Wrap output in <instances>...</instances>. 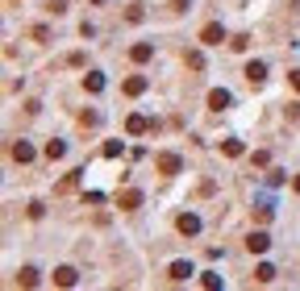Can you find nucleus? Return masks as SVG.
I'll return each instance as SVG.
<instances>
[{
	"label": "nucleus",
	"mask_w": 300,
	"mask_h": 291,
	"mask_svg": "<svg viewBox=\"0 0 300 291\" xmlns=\"http://www.w3.org/2000/svg\"><path fill=\"white\" fill-rule=\"evenodd\" d=\"M200 283H204V287H221V275H213V271H208V275H200Z\"/></svg>",
	"instance_id": "nucleus-21"
},
{
	"label": "nucleus",
	"mask_w": 300,
	"mask_h": 291,
	"mask_svg": "<svg viewBox=\"0 0 300 291\" xmlns=\"http://www.w3.org/2000/svg\"><path fill=\"white\" fill-rule=\"evenodd\" d=\"M159 171H163V175H179V171H184L179 154H159Z\"/></svg>",
	"instance_id": "nucleus-4"
},
{
	"label": "nucleus",
	"mask_w": 300,
	"mask_h": 291,
	"mask_svg": "<svg viewBox=\"0 0 300 291\" xmlns=\"http://www.w3.org/2000/svg\"><path fill=\"white\" fill-rule=\"evenodd\" d=\"M221 150H225V154H229V158H238V154H242V142H233V138H229V142H225V146H221Z\"/></svg>",
	"instance_id": "nucleus-19"
},
{
	"label": "nucleus",
	"mask_w": 300,
	"mask_h": 291,
	"mask_svg": "<svg viewBox=\"0 0 300 291\" xmlns=\"http://www.w3.org/2000/svg\"><path fill=\"white\" fill-rule=\"evenodd\" d=\"M13 158L17 163H34V146L29 142H13Z\"/></svg>",
	"instance_id": "nucleus-9"
},
{
	"label": "nucleus",
	"mask_w": 300,
	"mask_h": 291,
	"mask_svg": "<svg viewBox=\"0 0 300 291\" xmlns=\"http://www.w3.org/2000/svg\"><path fill=\"white\" fill-rule=\"evenodd\" d=\"M267 245H271V237H267V233H263V229H259V233H250V237H246V250H250V254H267Z\"/></svg>",
	"instance_id": "nucleus-5"
},
{
	"label": "nucleus",
	"mask_w": 300,
	"mask_h": 291,
	"mask_svg": "<svg viewBox=\"0 0 300 291\" xmlns=\"http://www.w3.org/2000/svg\"><path fill=\"white\" fill-rule=\"evenodd\" d=\"M83 87H88V92L96 96V92L104 87V75H100V71H92V75H83Z\"/></svg>",
	"instance_id": "nucleus-15"
},
{
	"label": "nucleus",
	"mask_w": 300,
	"mask_h": 291,
	"mask_svg": "<svg viewBox=\"0 0 300 291\" xmlns=\"http://www.w3.org/2000/svg\"><path fill=\"white\" fill-rule=\"evenodd\" d=\"M254 279H259V283H271V279H275V266H271V262H263V266L254 271Z\"/></svg>",
	"instance_id": "nucleus-16"
},
{
	"label": "nucleus",
	"mask_w": 300,
	"mask_h": 291,
	"mask_svg": "<svg viewBox=\"0 0 300 291\" xmlns=\"http://www.w3.org/2000/svg\"><path fill=\"white\" fill-rule=\"evenodd\" d=\"M17 283H21V287H38V271H34V266H21V271H17Z\"/></svg>",
	"instance_id": "nucleus-13"
},
{
	"label": "nucleus",
	"mask_w": 300,
	"mask_h": 291,
	"mask_svg": "<svg viewBox=\"0 0 300 291\" xmlns=\"http://www.w3.org/2000/svg\"><path fill=\"white\" fill-rule=\"evenodd\" d=\"M200 42H204V46H221V42H225V29H221L217 21L204 25V29H200Z\"/></svg>",
	"instance_id": "nucleus-2"
},
{
	"label": "nucleus",
	"mask_w": 300,
	"mask_h": 291,
	"mask_svg": "<svg viewBox=\"0 0 300 291\" xmlns=\"http://www.w3.org/2000/svg\"><path fill=\"white\" fill-rule=\"evenodd\" d=\"M292 87H296V92H300V71H292Z\"/></svg>",
	"instance_id": "nucleus-23"
},
{
	"label": "nucleus",
	"mask_w": 300,
	"mask_h": 291,
	"mask_svg": "<svg viewBox=\"0 0 300 291\" xmlns=\"http://www.w3.org/2000/svg\"><path fill=\"white\" fill-rule=\"evenodd\" d=\"M288 121H300V104H288Z\"/></svg>",
	"instance_id": "nucleus-22"
},
{
	"label": "nucleus",
	"mask_w": 300,
	"mask_h": 291,
	"mask_svg": "<svg viewBox=\"0 0 300 291\" xmlns=\"http://www.w3.org/2000/svg\"><path fill=\"white\" fill-rule=\"evenodd\" d=\"M175 229L184 233V237H196V233H200V216H196V212H184V216L175 220Z\"/></svg>",
	"instance_id": "nucleus-1"
},
{
	"label": "nucleus",
	"mask_w": 300,
	"mask_h": 291,
	"mask_svg": "<svg viewBox=\"0 0 300 291\" xmlns=\"http://www.w3.org/2000/svg\"><path fill=\"white\" fill-rule=\"evenodd\" d=\"M229 100H233V96H229L225 87H213V92H208V108H229Z\"/></svg>",
	"instance_id": "nucleus-7"
},
{
	"label": "nucleus",
	"mask_w": 300,
	"mask_h": 291,
	"mask_svg": "<svg viewBox=\"0 0 300 291\" xmlns=\"http://www.w3.org/2000/svg\"><path fill=\"white\" fill-rule=\"evenodd\" d=\"M188 67H196V71L204 67V54H200V50H192V54H188Z\"/></svg>",
	"instance_id": "nucleus-20"
},
{
	"label": "nucleus",
	"mask_w": 300,
	"mask_h": 291,
	"mask_svg": "<svg viewBox=\"0 0 300 291\" xmlns=\"http://www.w3.org/2000/svg\"><path fill=\"white\" fill-rule=\"evenodd\" d=\"M175 283H184V279H192V262H171V271H167Z\"/></svg>",
	"instance_id": "nucleus-11"
},
{
	"label": "nucleus",
	"mask_w": 300,
	"mask_h": 291,
	"mask_svg": "<svg viewBox=\"0 0 300 291\" xmlns=\"http://www.w3.org/2000/svg\"><path fill=\"white\" fill-rule=\"evenodd\" d=\"M75 279H79L75 266H58V271H54V283H58V287H75Z\"/></svg>",
	"instance_id": "nucleus-6"
},
{
	"label": "nucleus",
	"mask_w": 300,
	"mask_h": 291,
	"mask_svg": "<svg viewBox=\"0 0 300 291\" xmlns=\"http://www.w3.org/2000/svg\"><path fill=\"white\" fill-rule=\"evenodd\" d=\"M63 154H67L63 142H46V158H63Z\"/></svg>",
	"instance_id": "nucleus-17"
},
{
	"label": "nucleus",
	"mask_w": 300,
	"mask_h": 291,
	"mask_svg": "<svg viewBox=\"0 0 300 291\" xmlns=\"http://www.w3.org/2000/svg\"><path fill=\"white\" fill-rule=\"evenodd\" d=\"M246 79H250V83L267 79V62H250V67H246Z\"/></svg>",
	"instance_id": "nucleus-14"
},
{
	"label": "nucleus",
	"mask_w": 300,
	"mask_h": 291,
	"mask_svg": "<svg viewBox=\"0 0 300 291\" xmlns=\"http://www.w3.org/2000/svg\"><path fill=\"white\" fill-rule=\"evenodd\" d=\"M146 87H150V79H146V75H130V79L121 83V92H125V96H142Z\"/></svg>",
	"instance_id": "nucleus-3"
},
{
	"label": "nucleus",
	"mask_w": 300,
	"mask_h": 291,
	"mask_svg": "<svg viewBox=\"0 0 300 291\" xmlns=\"http://www.w3.org/2000/svg\"><path fill=\"white\" fill-rule=\"evenodd\" d=\"M130 58H134V62H150V58H155V46H150V42H138V46L130 50Z\"/></svg>",
	"instance_id": "nucleus-8"
},
{
	"label": "nucleus",
	"mask_w": 300,
	"mask_h": 291,
	"mask_svg": "<svg viewBox=\"0 0 300 291\" xmlns=\"http://www.w3.org/2000/svg\"><path fill=\"white\" fill-rule=\"evenodd\" d=\"M292 187H296V196H300V175H296V179H292Z\"/></svg>",
	"instance_id": "nucleus-24"
},
{
	"label": "nucleus",
	"mask_w": 300,
	"mask_h": 291,
	"mask_svg": "<svg viewBox=\"0 0 300 291\" xmlns=\"http://www.w3.org/2000/svg\"><path fill=\"white\" fill-rule=\"evenodd\" d=\"M146 129H150V121H146V117H138V113L125 121V133H134V138H138V133H146Z\"/></svg>",
	"instance_id": "nucleus-10"
},
{
	"label": "nucleus",
	"mask_w": 300,
	"mask_h": 291,
	"mask_svg": "<svg viewBox=\"0 0 300 291\" xmlns=\"http://www.w3.org/2000/svg\"><path fill=\"white\" fill-rule=\"evenodd\" d=\"M121 150H125L121 142H104V158H121Z\"/></svg>",
	"instance_id": "nucleus-18"
},
{
	"label": "nucleus",
	"mask_w": 300,
	"mask_h": 291,
	"mask_svg": "<svg viewBox=\"0 0 300 291\" xmlns=\"http://www.w3.org/2000/svg\"><path fill=\"white\" fill-rule=\"evenodd\" d=\"M117 204H121V208H138V204H142V191H138V187L121 191V200H117Z\"/></svg>",
	"instance_id": "nucleus-12"
}]
</instances>
